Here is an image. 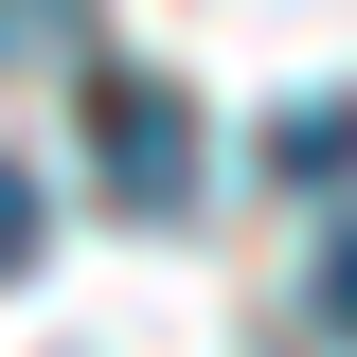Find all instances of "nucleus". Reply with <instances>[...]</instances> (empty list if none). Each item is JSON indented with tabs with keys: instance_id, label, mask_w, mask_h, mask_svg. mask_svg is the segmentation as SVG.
<instances>
[{
	"instance_id": "5",
	"label": "nucleus",
	"mask_w": 357,
	"mask_h": 357,
	"mask_svg": "<svg viewBox=\"0 0 357 357\" xmlns=\"http://www.w3.org/2000/svg\"><path fill=\"white\" fill-rule=\"evenodd\" d=\"M304 304H321V340H340V357H357V232H340V250H321V268H304Z\"/></svg>"
},
{
	"instance_id": "2",
	"label": "nucleus",
	"mask_w": 357,
	"mask_h": 357,
	"mask_svg": "<svg viewBox=\"0 0 357 357\" xmlns=\"http://www.w3.org/2000/svg\"><path fill=\"white\" fill-rule=\"evenodd\" d=\"M268 178H304V197H321V178H357V107H340V89L268 126Z\"/></svg>"
},
{
	"instance_id": "3",
	"label": "nucleus",
	"mask_w": 357,
	"mask_h": 357,
	"mask_svg": "<svg viewBox=\"0 0 357 357\" xmlns=\"http://www.w3.org/2000/svg\"><path fill=\"white\" fill-rule=\"evenodd\" d=\"M89 54V0H0V72H72Z\"/></svg>"
},
{
	"instance_id": "1",
	"label": "nucleus",
	"mask_w": 357,
	"mask_h": 357,
	"mask_svg": "<svg viewBox=\"0 0 357 357\" xmlns=\"http://www.w3.org/2000/svg\"><path fill=\"white\" fill-rule=\"evenodd\" d=\"M89 161H107V215L178 232V215H197V89H178V72H126V54H89Z\"/></svg>"
},
{
	"instance_id": "4",
	"label": "nucleus",
	"mask_w": 357,
	"mask_h": 357,
	"mask_svg": "<svg viewBox=\"0 0 357 357\" xmlns=\"http://www.w3.org/2000/svg\"><path fill=\"white\" fill-rule=\"evenodd\" d=\"M54 250V197H36V161H0V286Z\"/></svg>"
}]
</instances>
